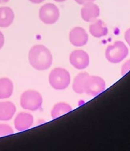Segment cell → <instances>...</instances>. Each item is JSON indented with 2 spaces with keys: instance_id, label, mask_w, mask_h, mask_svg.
<instances>
[{
  "instance_id": "obj_1",
  "label": "cell",
  "mask_w": 130,
  "mask_h": 151,
  "mask_svg": "<svg viewBox=\"0 0 130 151\" xmlns=\"http://www.w3.org/2000/svg\"><path fill=\"white\" fill-rule=\"evenodd\" d=\"M28 60L33 68L39 71H43L52 66L53 56L50 51L46 46L38 44L31 48Z\"/></svg>"
},
{
  "instance_id": "obj_2",
  "label": "cell",
  "mask_w": 130,
  "mask_h": 151,
  "mask_svg": "<svg viewBox=\"0 0 130 151\" xmlns=\"http://www.w3.org/2000/svg\"><path fill=\"white\" fill-rule=\"evenodd\" d=\"M48 82L54 89L64 90L70 83V75L65 68H55L49 75Z\"/></svg>"
},
{
  "instance_id": "obj_3",
  "label": "cell",
  "mask_w": 130,
  "mask_h": 151,
  "mask_svg": "<svg viewBox=\"0 0 130 151\" xmlns=\"http://www.w3.org/2000/svg\"><path fill=\"white\" fill-rule=\"evenodd\" d=\"M42 104V96L36 91H26L20 96V106L24 109L35 111L41 108Z\"/></svg>"
},
{
  "instance_id": "obj_4",
  "label": "cell",
  "mask_w": 130,
  "mask_h": 151,
  "mask_svg": "<svg viewBox=\"0 0 130 151\" xmlns=\"http://www.w3.org/2000/svg\"><path fill=\"white\" fill-rule=\"evenodd\" d=\"M128 55V49L122 41H116L109 46L105 50V58L112 63H118L126 58Z\"/></svg>"
},
{
  "instance_id": "obj_5",
  "label": "cell",
  "mask_w": 130,
  "mask_h": 151,
  "mask_svg": "<svg viewBox=\"0 0 130 151\" xmlns=\"http://www.w3.org/2000/svg\"><path fill=\"white\" fill-rule=\"evenodd\" d=\"M105 82L104 79L95 75H88L85 80L84 93L88 96H97L105 89Z\"/></svg>"
},
{
  "instance_id": "obj_6",
  "label": "cell",
  "mask_w": 130,
  "mask_h": 151,
  "mask_svg": "<svg viewBox=\"0 0 130 151\" xmlns=\"http://www.w3.org/2000/svg\"><path fill=\"white\" fill-rule=\"evenodd\" d=\"M39 19L44 24H54L59 19V9L55 4H44L39 9Z\"/></svg>"
},
{
  "instance_id": "obj_7",
  "label": "cell",
  "mask_w": 130,
  "mask_h": 151,
  "mask_svg": "<svg viewBox=\"0 0 130 151\" xmlns=\"http://www.w3.org/2000/svg\"><path fill=\"white\" fill-rule=\"evenodd\" d=\"M69 61L75 68L83 70L87 68L89 64V57L86 51L78 50L70 53Z\"/></svg>"
},
{
  "instance_id": "obj_8",
  "label": "cell",
  "mask_w": 130,
  "mask_h": 151,
  "mask_svg": "<svg viewBox=\"0 0 130 151\" xmlns=\"http://www.w3.org/2000/svg\"><path fill=\"white\" fill-rule=\"evenodd\" d=\"M70 42L76 47H82L86 45L88 41V35L83 28L76 27L70 30L69 35Z\"/></svg>"
},
{
  "instance_id": "obj_9",
  "label": "cell",
  "mask_w": 130,
  "mask_h": 151,
  "mask_svg": "<svg viewBox=\"0 0 130 151\" xmlns=\"http://www.w3.org/2000/svg\"><path fill=\"white\" fill-rule=\"evenodd\" d=\"M100 10L97 4L93 2L84 4L81 10V16L82 19L86 22H92L97 20L100 16Z\"/></svg>"
},
{
  "instance_id": "obj_10",
  "label": "cell",
  "mask_w": 130,
  "mask_h": 151,
  "mask_svg": "<svg viewBox=\"0 0 130 151\" xmlns=\"http://www.w3.org/2000/svg\"><path fill=\"white\" fill-rule=\"evenodd\" d=\"M34 122V118L32 114L28 113L22 112L18 114L14 120L15 128L19 132L29 129L32 127Z\"/></svg>"
},
{
  "instance_id": "obj_11",
  "label": "cell",
  "mask_w": 130,
  "mask_h": 151,
  "mask_svg": "<svg viewBox=\"0 0 130 151\" xmlns=\"http://www.w3.org/2000/svg\"><path fill=\"white\" fill-rule=\"evenodd\" d=\"M89 32L95 38H100L107 35L108 28L102 20H95L89 27Z\"/></svg>"
},
{
  "instance_id": "obj_12",
  "label": "cell",
  "mask_w": 130,
  "mask_h": 151,
  "mask_svg": "<svg viewBox=\"0 0 130 151\" xmlns=\"http://www.w3.org/2000/svg\"><path fill=\"white\" fill-rule=\"evenodd\" d=\"M16 106L12 102H0V121H9L14 116Z\"/></svg>"
},
{
  "instance_id": "obj_13",
  "label": "cell",
  "mask_w": 130,
  "mask_h": 151,
  "mask_svg": "<svg viewBox=\"0 0 130 151\" xmlns=\"http://www.w3.org/2000/svg\"><path fill=\"white\" fill-rule=\"evenodd\" d=\"M15 15L13 10L8 6L0 8V27L7 28L10 27L13 20Z\"/></svg>"
},
{
  "instance_id": "obj_14",
  "label": "cell",
  "mask_w": 130,
  "mask_h": 151,
  "mask_svg": "<svg viewBox=\"0 0 130 151\" xmlns=\"http://www.w3.org/2000/svg\"><path fill=\"white\" fill-rule=\"evenodd\" d=\"M13 92V83L8 78H0V99H7L11 97Z\"/></svg>"
},
{
  "instance_id": "obj_15",
  "label": "cell",
  "mask_w": 130,
  "mask_h": 151,
  "mask_svg": "<svg viewBox=\"0 0 130 151\" xmlns=\"http://www.w3.org/2000/svg\"><path fill=\"white\" fill-rule=\"evenodd\" d=\"M73 110L71 106L65 103H59L56 104L52 109L51 116L53 119H56L64 114L70 112Z\"/></svg>"
},
{
  "instance_id": "obj_16",
  "label": "cell",
  "mask_w": 130,
  "mask_h": 151,
  "mask_svg": "<svg viewBox=\"0 0 130 151\" xmlns=\"http://www.w3.org/2000/svg\"><path fill=\"white\" fill-rule=\"evenodd\" d=\"M89 74L87 72H81L75 77L73 83V91L79 94H84V85L85 80Z\"/></svg>"
},
{
  "instance_id": "obj_17",
  "label": "cell",
  "mask_w": 130,
  "mask_h": 151,
  "mask_svg": "<svg viewBox=\"0 0 130 151\" xmlns=\"http://www.w3.org/2000/svg\"><path fill=\"white\" fill-rule=\"evenodd\" d=\"M14 132L12 128L6 124H0V137L13 134Z\"/></svg>"
},
{
  "instance_id": "obj_18",
  "label": "cell",
  "mask_w": 130,
  "mask_h": 151,
  "mask_svg": "<svg viewBox=\"0 0 130 151\" xmlns=\"http://www.w3.org/2000/svg\"><path fill=\"white\" fill-rule=\"evenodd\" d=\"M130 70V60H128L127 61L125 62V63L123 65L122 68H121V75H125Z\"/></svg>"
},
{
  "instance_id": "obj_19",
  "label": "cell",
  "mask_w": 130,
  "mask_h": 151,
  "mask_svg": "<svg viewBox=\"0 0 130 151\" xmlns=\"http://www.w3.org/2000/svg\"><path fill=\"white\" fill-rule=\"evenodd\" d=\"M124 39L126 40V42L128 44V45L130 46V28L126 30L124 34Z\"/></svg>"
},
{
  "instance_id": "obj_20",
  "label": "cell",
  "mask_w": 130,
  "mask_h": 151,
  "mask_svg": "<svg viewBox=\"0 0 130 151\" xmlns=\"http://www.w3.org/2000/svg\"><path fill=\"white\" fill-rule=\"evenodd\" d=\"M74 1L80 5H83L84 4L88 2H94L95 0H74Z\"/></svg>"
},
{
  "instance_id": "obj_21",
  "label": "cell",
  "mask_w": 130,
  "mask_h": 151,
  "mask_svg": "<svg viewBox=\"0 0 130 151\" xmlns=\"http://www.w3.org/2000/svg\"><path fill=\"white\" fill-rule=\"evenodd\" d=\"M4 44V37L3 34L0 31V50L3 47Z\"/></svg>"
},
{
  "instance_id": "obj_22",
  "label": "cell",
  "mask_w": 130,
  "mask_h": 151,
  "mask_svg": "<svg viewBox=\"0 0 130 151\" xmlns=\"http://www.w3.org/2000/svg\"><path fill=\"white\" fill-rule=\"evenodd\" d=\"M29 1L34 4H39V3H43L44 0H29Z\"/></svg>"
},
{
  "instance_id": "obj_23",
  "label": "cell",
  "mask_w": 130,
  "mask_h": 151,
  "mask_svg": "<svg viewBox=\"0 0 130 151\" xmlns=\"http://www.w3.org/2000/svg\"><path fill=\"white\" fill-rule=\"evenodd\" d=\"M10 0H0V4H3L8 2Z\"/></svg>"
},
{
  "instance_id": "obj_24",
  "label": "cell",
  "mask_w": 130,
  "mask_h": 151,
  "mask_svg": "<svg viewBox=\"0 0 130 151\" xmlns=\"http://www.w3.org/2000/svg\"><path fill=\"white\" fill-rule=\"evenodd\" d=\"M53 1H55V2H57V3H62V2L65 1L66 0H53Z\"/></svg>"
}]
</instances>
